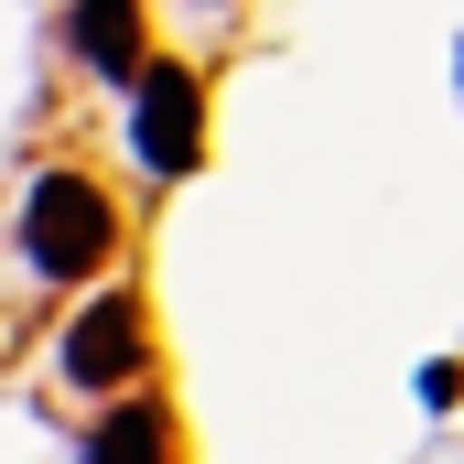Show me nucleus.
I'll return each instance as SVG.
<instances>
[{
  "mask_svg": "<svg viewBox=\"0 0 464 464\" xmlns=\"http://www.w3.org/2000/svg\"><path fill=\"white\" fill-rule=\"evenodd\" d=\"M109 248H119V217H109V195H98L87 173H44V184L22 195V259H33L44 281H87Z\"/></svg>",
  "mask_w": 464,
  "mask_h": 464,
  "instance_id": "f257e3e1",
  "label": "nucleus"
},
{
  "mask_svg": "<svg viewBox=\"0 0 464 464\" xmlns=\"http://www.w3.org/2000/svg\"><path fill=\"white\" fill-rule=\"evenodd\" d=\"M195 140H206V76L195 65H151L140 109H130V151L151 173H195Z\"/></svg>",
  "mask_w": 464,
  "mask_h": 464,
  "instance_id": "f03ea898",
  "label": "nucleus"
},
{
  "mask_svg": "<svg viewBox=\"0 0 464 464\" xmlns=\"http://www.w3.org/2000/svg\"><path fill=\"white\" fill-rule=\"evenodd\" d=\"M130 367H140V303H130V292H98V303L65 324V378L109 400Z\"/></svg>",
  "mask_w": 464,
  "mask_h": 464,
  "instance_id": "7ed1b4c3",
  "label": "nucleus"
},
{
  "mask_svg": "<svg viewBox=\"0 0 464 464\" xmlns=\"http://www.w3.org/2000/svg\"><path fill=\"white\" fill-rule=\"evenodd\" d=\"M87 464H173V411H151V400L109 411V421L87 432Z\"/></svg>",
  "mask_w": 464,
  "mask_h": 464,
  "instance_id": "39448f33",
  "label": "nucleus"
},
{
  "mask_svg": "<svg viewBox=\"0 0 464 464\" xmlns=\"http://www.w3.org/2000/svg\"><path fill=\"white\" fill-rule=\"evenodd\" d=\"M65 33H76V54H87L98 76H130V65H140V0H76Z\"/></svg>",
  "mask_w": 464,
  "mask_h": 464,
  "instance_id": "20e7f679",
  "label": "nucleus"
}]
</instances>
